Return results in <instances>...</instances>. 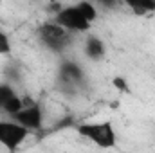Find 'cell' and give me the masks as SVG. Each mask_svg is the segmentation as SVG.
Returning <instances> with one entry per match:
<instances>
[{
	"label": "cell",
	"instance_id": "cell-4",
	"mask_svg": "<svg viewBox=\"0 0 155 153\" xmlns=\"http://www.w3.org/2000/svg\"><path fill=\"white\" fill-rule=\"evenodd\" d=\"M54 22L60 24L61 27H65L71 33H85L90 29V22L83 16V13L79 11L78 5H67V7H60L58 13L54 15Z\"/></svg>",
	"mask_w": 155,
	"mask_h": 153
},
{
	"label": "cell",
	"instance_id": "cell-7",
	"mask_svg": "<svg viewBox=\"0 0 155 153\" xmlns=\"http://www.w3.org/2000/svg\"><path fill=\"white\" fill-rule=\"evenodd\" d=\"M83 70L78 63H72V61H63L61 67H60V79H65V81H72L79 85L83 81Z\"/></svg>",
	"mask_w": 155,
	"mask_h": 153
},
{
	"label": "cell",
	"instance_id": "cell-12",
	"mask_svg": "<svg viewBox=\"0 0 155 153\" xmlns=\"http://www.w3.org/2000/svg\"><path fill=\"white\" fill-rule=\"evenodd\" d=\"M90 2H96V4H99L103 7H114L117 2H121V0H90Z\"/></svg>",
	"mask_w": 155,
	"mask_h": 153
},
{
	"label": "cell",
	"instance_id": "cell-1",
	"mask_svg": "<svg viewBox=\"0 0 155 153\" xmlns=\"http://www.w3.org/2000/svg\"><path fill=\"white\" fill-rule=\"evenodd\" d=\"M40 43L52 50V52H63L71 43H72V33L67 31L65 27H61L56 22H45L41 24L36 31Z\"/></svg>",
	"mask_w": 155,
	"mask_h": 153
},
{
	"label": "cell",
	"instance_id": "cell-13",
	"mask_svg": "<svg viewBox=\"0 0 155 153\" xmlns=\"http://www.w3.org/2000/svg\"><path fill=\"white\" fill-rule=\"evenodd\" d=\"M114 85H116L117 88H121V90H126V85H124V79H121V77H116V79H114Z\"/></svg>",
	"mask_w": 155,
	"mask_h": 153
},
{
	"label": "cell",
	"instance_id": "cell-11",
	"mask_svg": "<svg viewBox=\"0 0 155 153\" xmlns=\"http://www.w3.org/2000/svg\"><path fill=\"white\" fill-rule=\"evenodd\" d=\"M11 52V40L5 33L0 31V54H9Z\"/></svg>",
	"mask_w": 155,
	"mask_h": 153
},
{
	"label": "cell",
	"instance_id": "cell-9",
	"mask_svg": "<svg viewBox=\"0 0 155 153\" xmlns=\"http://www.w3.org/2000/svg\"><path fill=\"white\" fill-rule=\"evenodd\" d=\"M126 4L135 15H150L155 13V0H121Z\"/></svg>",
	"mask_w": 155,
	"mask_h": 153
},
{
	"label": "cell",
	"instance_id": "cell-2",
	"mask_svg": "<svg viewBox=\"0 0 155 153\" xmlns=\"http://www.w3.org/2000/svg\"><path fill=\"white\" fill-rule=\"evenodd\" d=\"M76 132L99 148H114L117 142L116 130L110 122H81L76 126Z\"/></svg>",
	"mask_w": 155,
	"mask_h": 153
},
{
	"label": "cell",
	"instance_id": "cell-10",
	"mask_svg": "<svg viewBox=\"0 0 155 153\" xmlns=\"http://www.w3.org/2000/svg\"><path fill=\"white\" fill-rule=\"evenodd\" d=\"M76 5L79 7V11L83 13V16H85L90 24L96 22V18H97V9H96V5H94L90 0H81V2H78Z\"/></svg>",
	"mask_w": 155,
	"mask_h": 153
},
{
	"label": "cell",
	"instance_id": "cell-5",
	"mask_svg": "<svg viewBox=\"0 0 155 153\" xmlns=\"http://www.w3.org/2000/svg\"><path fill=\"white\" fill-rule=\"evenodd\" d=\"M11 119H15L22 126H25L29 132H36V130H41V126H43V110L38 103L24 105L16 114L11 115Z\"/></svg>",
	"mask_w": 155,
	"mask_h": 153
},
{
	"label": "cell",
	"instance_id": "cell-6",
	"mask_svg": "<svg viewBox=\"0 0 155 153\" xmlns=\"http://www.w3.org/2000/svg\"><path fill=\"white\" fill-rule=\"evenodd\" d=\"M22 106H24V101L15 92V88L9 83H0V110L7 115H13Z\"/></svg>",
	"mask_w": 155,
	"mask_h": 153
},
{
	"label": "cell",
	"instance_id": "cell-3",
	"mask_svg": "<svg viewBox=\"0 0 155 153\" xmlns=\"http://www.w3.org/2000/svg\"><path fill=\"white\" fill-rule=\"evenodd\" d=\"M31 133L33 132H29L25 126H22L15 119L13 121H0V144L7 151H16L20 148V144Z\"/></svg>",
	"mask_w": 155,
	"mask_h": 153
},
{
	"label": "cell",
	"instance_id": "cell-8",
	"mask_svg": "<svg viewBox=\"0 0 155 153\" xmlns=\"http://www.w3.org/2000/svg\"><path fill=\"white\" fill-rule=\"evenodd\" d=\"M85 54L94 61L103 60L105 58V43L97 36H88L87 43H85Z\"/></svg>",
	"mask_w": 155,
	"mask_h": 153
}]
</instances>
